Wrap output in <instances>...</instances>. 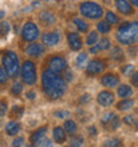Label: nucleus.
Listing matches in <instances>:
<instances>
[{
  "mask_svg": "<svg viewBox=\"0 0 138 147\" xmlns=\"http://www.w3.org/2000/svg\"><path fill=\"white\" fill-rule=\"evenodd\" d=\"M134 70V67L131 66V64H127V66L122 67V74L123 75H130V72Z\"/></svg>",
  "mask_w": 138,
  "mask_h": 147,
  "instance_id": "4c0bfd02",
  "label": "nucleus"
},
{
  "mask_svg": "<svg viewBox=\"0 0 138 147\" xmlns=\"http://www.w3.org/2000/svg\"><path fill=\"white\" fill-rule=\"evenodd\" d=\"M97 30L101 34H107V32L110 31V24L107 23L106 20L105 22H100V23L97 24Z\"/></svg>",
  "mask_w": 138,
  "mask_h": 147,
  "instance_id": "bb28decb",
  "label": "nucleus"
},
{
  "mask_svg": "<svg viewBox=\"0 0 138 147\" xmlns=\"http://www.w3.org/2000/svg\"><path fill=\"white\" fill-rule=\"evenodd\" d=\"M86 60H88V55L85 54V52H81V54H78V56L76 58V63L78 67H84L85 63H86Z\"/></svg>",
  "mask_w": 138,
  "mask_h": 147,
  "instance_id": "c85d7f7f",
  "label": "nucleus"
},
{
  "mask_svg": "<svg viewBox=\"0 0 138 147\" xmlns=\"http://www.w3.org/2000/svg\"><path fill=\"white\" fill-rule=\"evenodd\" d=\"M110 59H113V60H122L123 51L119 47H113L110 50Z\"/></svg>",
  "mask_w": 138,
  "mask_h": 147,
  "instance_id": "412c9836",
  "label": "nucleus"
},
{
  "mask_svg": "<svg viewBox=\"0 0 138 147\" xmlns=\"http://www.w3.org/2000/svg\"><path fill=\"white\" fill-rule=\"evenodd\" d=\"M133 106H134V102L131 100V99H127L126 98V99H122V100L117 105V109H118L119 111H126V110H130Z\"/></svg>",
  "mask_w": 138,
  "mask_h": 147,
  "instance_id": "6ab92c4d",
  "label": "nucleus"
},
{
  "mask_svg": "<svg viewBox=\"0 0 138 147\" xmlns=\"http://www.w3.org/2000/svg\"><path fill=\"white\" fill-rule=\"evenodd\" d=\"M45 147H52V143L50 142H45Z\"/></svg>",
  "mask_w": 138,
  "mask_h": 147,
  "instance_id": "8fccbe9b",
  "label": "nucleus"
},
{
  "mask_svg": "<svg viewBox=\"0 0 138 147\" xmlns=\"http://www.w3.org/2000/svg\"><path fill=\"white\" fill-rule=\"evenodd\" d=\"M25 96H27L28 99H31V100H32V99H34V96H36V94H34L33 91H28V92L25 94Z\"/></svg>",
  "mask_w": 138,
  "mask_h": 147,
  "instance_id": "79ce46f5",
  "label": "nucleus"
},
{
  "mask_svg": "<svg viewBox=\"0 0 138 147\" xmlns=\"http://www.w3.org/2000/svg\"><path fill=\"white\" fill-rule=\"evenodd\" d=\"M100 51V48H98V46H92V48H90V54H96V52H98Z\"/></svg>",
  "mask_w": 138,
  "mask_h": 147,
  "instance_id": "c03bdc74",
  "label": "nucleus"
},
{
  "mask_svg": "<svg viewBox=\"0 0 138 147\" xmlns=\"http://www.w3.org/2000/svg\"><path fill=\"white\" fill-rule=\"evenodd\" d=\"M135 126H137V128H138V120H137V122H135Z\"/></svg>",
  "mask_w": 138,
  "mask_h": 147,
  "instance_id": "603ef678",
  "label": "nucleus"
},
{
  "mask_svg": "<svg viewBox=\"0 0 138 147\" xmlns=\"http://www.w3.org/2000/svg\"><path fill=\"white\" fill-rule=\"evenodd\" d=\"M114 114H111V112H106V114H104L102 115V118H101V123L104 124V126H106L109 122H110L113 118H114Z\"/></svg>",
  "mask_w": 138,
  "mask_h": 147,
  "instance_id": "72a5a7b5",
  "label": "nucleus"
},
{
  "mask_svg": "<svg viewBox=\"0 0 138 147\" xmlns=\"http://www.w3.org/2000/svg\"><path fill=\"white\" fill-rule=\"evenodd\" d=\"M41 83L44 92L49 99H58L66 91V82L60 75L50 70H46L41 75Z\"/></svg>",
  "mask_w": 138,
  "mask_h": 147,
  "instance_id": "f257e3e1",
  "label": "nucleus"
},
{
  "mask_svg": "<svg viewBox=\"0 0 138 147\" xmlns=\"http://www.w3.org/2000/svg\"><path fill=\"white\" fill-rule=\"evenodd\" d=\"M21 36L25 42H34L38 36V28L37 26L32 22H28L21 28Z\"/></svg>",
  "mask_w": 138,
  "mask_h": 147,
  "instance_id": "423d86ee",
  "label": "nucleus"
},
{
  "mask_svg": "<svg viewBox=\"0 0 138 147\" xmlns=\"http://www.w3.org/2000/svg\"><path fill=\"white\" fill-rule=\"evenodd\" d=\"M97 42H98V34L97 32H90L88 35V38H86V44L89 47H92L94 44H97Z\"/></svg>",
  "mask_w": 138,
  "mask_h": 147,
  "instance_id": "a878e982",
  "label": "nucleus"
},
{
  "mask_svg": "<svg viewBox=\"0 0 138 147\" xmlns=\"http://www.w3.org/2000/svg\"><path fill=\"white\" fill-rule=\"evenodd\" d=\"M104 68H105L104 62L94 59V60H90V62L88 63V66H86V74L92 75V76H96V75H100V74L102 72Z\"/></svg>",
  "mask_w": 138,
  "mask_h": 147,
  "instance_id": "6e6552de",
  "label": "nucleus"
},
{
  "mask_svg": "<svg viewBox=\"0 0 138 147\" xmlns=\"http://www.w3.org/2000/svg\"><path fill=\"white\" fill-rule=\"evenodd\" d=\"M115 7L122 15H130L133 12V8L127 0H115Z\"/></svg>",
  "mask_w": 138,
  "mask_h": 147,
  "instance_id": "2eb2a0df",
  "label": "nucleus"
},
{
  "mask_svg": "<svg viewBox=\"0 0 138 147\" xmlns=\"http://www.w3.org/2000/svg\"><path fill=\"white\" fill-rule=\"evenodd\" d=\"M117 94H118V96L121 99H126V98L131 96V94H133V90H131L130 86L127 84H121L117 90Z\"/></svg>",
  "mask_w": 138,
  "mask_h": 147,
  "instance_id": "f3484780",
  "label": "nucleus"
},
{
  "mask_svg": "<svg viewBox=\"0 0 138 147\" xmlns=\"http://www.w3.org/2000/svg\"><path fill=\"white\" fill-rule=\"evenodd\" d=\"M119 123H121V120H119L118 116L115 115L114 118H113V119H111L110 122H109V123L105 126V127H106L107 130H111V131H113V130H117V128L119 127Z\"/></svg>",
  "mask_w": 138,
  "mask_h": 147,
  "instance_id": "393cba45",
  "label": "nucleus"
},
{
  "mask_svg": "<svg viewBox=\"0 0 138 147\" xmlns=\"http://www.w3.org/2000/svg\"><path fill=\"white\" fill-rule=\"evenodd\" d=\"M82 143H84V140L81 136H74L69 140V147H81Z\"/></svg>",
  "mask_w": 138,
  "mask_h": 147,
  "instance_id": "7c9ffc66",
  "label": "nucleus"
},
{
  "mask_svg": "<svg viewBox=\"0 0 138 147\" xmlns=\"http://www.w3.org/2000/svg\"><path fill=\"white\" fill-rule=\"evenodd\" d=\"M66 40H68V46L70 47L73 51H78L81 48V46H82L81 38L77 32H70L68 35V38H66Z\"/></svg>",
  "mask_w": 138,
  "mask_h": 147,
  "instance_id": "9d476101",
  "label": "nucleus"
},
{
  "mask_svg": "<svg viewBox=\"0 0 138 147\" xmlns=\"http://www.w3.org/2000/svg\"><path fill=\"white\" fill-rule=\"evenodd\" d=\"M25 147H34V146H33V144H27Z\"/></svg>",
  "mask_w": 138,
  "mask_h": 147,
  "instance_id": "3c124183",
  "label": "nucleus"
},
{
  "mask_svg": "<svg viewBox=\"0 0 138 147\" xmlns=\"http://www.w3.org/2000/svg\"><path fill=\"white\" fill-rule=\"evenodd\" d=\"M88 131H89V134H90V135H96V134H97V130H96V127H94V126H90Z\"/></svg>",
  "mask_w": 138,
  "mask_h": 147,
  "instance_id": "37998d69",
  "label": "nucleus"
},
{
  "mask_svg": "<svg viewBox=\"0 0 138 147\" xmlns=\"http://www.w3.org/2000/svg\"><path fill=\"white\" fill-rule=\"evenodd\" d=\"M89 99H90V96H89L88 94H85L84 96H82V98H81V99H80V102H81V103H85V102H88Z\"/></svg>",
  "mask_w": 138,
  "mask_h": 147,
  "instance_id": "a18cd8bd",
  "label": "nucleus"
},
{
  "mask_svg": "<svg viewBox=\"0 0 138 147\" xmlns=\"http://www.w3.org/2000/svg\"><path fill=\"white\" fill-rule=\"evenodd\" d=\"M24 143V138H16L13 142H12V147H21Z\"/></svg>",
  "mask_w": 138,
  "mask_h": 147,
  "instance_id": "e433bc0d",
  "label": "nucleus"
},
{
  "mask_svg": "<svg viewBox=\"0 0 138 147\" xmlns=\"http://www.w3.org/2000/svg\"><path fill=\"white\" fill-rule=\"evenodd\" d=\"M7 80H8L7 72H5L3 68H0V84H4V83H5Z\"/></svg>",
  "mask_w": 138,
  "mask_h": 147,
  "instance_id": "f704fd0d",
  "label": "nucleus"
},
{
  "mask_svg": "<svg viewBox=\"0 0 138 147\" xmlns=\"http://www.w3.org/2000/svg\"><path fill=\"white\" fill-rule=\"evenodd\" d=\"M117 40L122 44L130 46L138 42V22L123 23L117 31Z\"/></svg>",
  "mask_w": 138,
  "mask_h": 147,
  "instance_id": "f03ea898",
  "label": "nucleus"
},
{
  "mask_svg": "<svg viewBox=\"0 0 138 147\" xmlns=\"http://www.w3.org/2000/svg\"><path fill=\"white\" fill-rule=\"evenodd\" d=\"M45 135H46V127H40L37 128L36 131L33 132L31 135V142L33 146H38V144H41L45 139Z\"/></svg>",
  "mask_w": 138,
  "mask_h": 147,
  "instance_id": "9b49d317",
  "label": "nucleus"
},
{
  "mask_svg": "<svg viewBox=\"0 0 138 147\" xmlns=\"http://www.w3.org/2000/svg\"><path fill=\"white\" fill-rule=\"evenodd\" d=\"M121 146H122V142L118 138H111V139H107L104 142V147H121Z\"/></svg>",
  "mask_w": 138,
  "mask_h": 147,
  "instance_id": "b1692460",
  "label": "nucleus"
},
{
  "mask_svg": "<svg viewBox=\"0 0 138 147\" xmlns=\"http://www.w3.org/2000/svg\"><path fill=\"white\" fill-rule=\"evenodd\" d=\"M5 111H7V103L5 102H0V118L5 115Z\"/></svg>",
  "mask_w": 138,
  "mask_h": 147,
  "instance_id": "58836bf2",
  "label": "nucleus"
},
{
  "mask_svg": "<svg viewBox=\"0 0 138 147\" xmlns=\"http://www.w3.org/2000/svg\"><path fill=\"white\" fill-rule=\"evenodd\" d=\"M130 82H131V84H133V86L138 87V71L133 74V76L130 78Z\"/></svg>",
  "mask_w": 138,
  "mask_h": 147,
  "instance_id": "ea45409f",
  "label": "nucleus"
},
{
  "mask_svg": "<svg viewBox=\"0 0 138 147\" xmlns=\"http://www.w3.org/2000/svg\"><path fill=\"white\" fill-rule=\"evenodd\" d=\"M20 75H21V79L27 86H32L36 83V67H34L33 62L31 60H27V62L23 63V66L20 68Z\"/></svg>",
  "mask_w": 138,
  "mask_h": 147,
  "instance_id": "39448f33",
  "label": "nucleus"
},
{
  "mask_svg": "<svg viewBox=\"0 0 138 147\" xmlns=\"http://www.w3.org/2000/svg\"><path fill=\"white\" fill-rule=\"evenodd\" d=\"M3 67L9 78L17 76L20 72V68H21L17 55L15 52H12V51H7L3 56Z\"/></svg>",
  "mask_w": 138,
  "mask_h": 147,
  "instance_id": "7ed1b4c3",
  "label": "nucleus"
},
{
  "mask_svg": "<svg viewBox=\"0 0 138 147\" xmlns=\"http://www.w3.org/2000/svg\"><path fill=\"white\" fill-rule=\"evenodd\" d=\"M73 22H74V26H76L77 30H78L80 32H86V31H88V28H89L88 24L85 23L82 19H78V18H76V19L73 20Z\"/></svg>",
  "mask_w": 138,
  "mask_h": 147,
  "instance_id": "5701e85b",
  "label": "nucleus"
},
{
  "mask_svg": "<svg viewBox=\"0 0 138 147\" xmlns=\"http://www.w3.org/2000/svg\"><path fill=\"white\" fill-rule=\"evenodd\" d=\"M53 139L57 143H64L66 139V131L62 127H54L53 128Z\"/></svg>",
  "mask_w": 138,
  "mask_h": 147,
  "instance_id": "dca6fc26",
  "label": "nucleus"
},
{
  "mask_svg": "<svg viewBox=\"0 0 138 147\" xmlns=\"http://www.w3.org/2000/svg\"><path fill=\"white\" fill-rule=\"evenodd\" d=\"M97 102L98 105H101L102 107H109V106L113 105L114 102V95L109 91H101L98 95H97Z\"/></svg>",
  "mask_w": 138,
  "mask_h": 147,
  "instance_id": "1a4fd4ad",
  "label": "nucleus"
},
{
  "mask_svg": "<svg viewBox=\"0 0 138 147\" xmlns=\"http://www.w3.org/2000/svg\"><path fill=\"white\" fill-rule=\"evenodd\" d=\"M40 22H42L44 24H53L54 23V16L53 13H50L48 11H44L40 13Z\"/></svg>",
  "mask_w": 138,
  "mask_h": 147,
  "instance_id": "aec40b11",
  "label": "nucleus"
},
{
  "mask_svg": "<svg viewBox=\"0 0 138 147\" xmlns=\"http://www.w3.org/2000/svg\"><path fill=\"white\" fill-rule=\"evenodd\" d=\"M25 52L32 58H38V56H41L44 54V46H41L40 43H31L27 47Z\"/></svg>",
  "mask_w": 138,
  "mask_h": 147,
  "instance_id": "f8f14e48",
  "label": "nucleus"
},
{
  "mask_svg": "<svg viewBox=\"0 0 138 147\" xmlns=\"http://www.w3.org/2000/svg\"><path fill=\"white\" fill-rule=\"evenodd\" d=\"M123 122H125V123H126V124H133V123H135L134 118H133V116H131V115H127V116H125V118H123Z\"/></svg>",
  "mask_w": 138,
  "mask_h": 147,
  "instance_id": "a19ab883",
  "label": "nucleus"
},
{
  "mask_svg": "<svg viewBox=\"0 0 138 147\" xmlns=\"http://www.w3.org/2000/svg\"><path fill=\"white\" fill-rule=\"evenodd\" d=\"M54 116L58 118V119H64V118H68L69 116V112L68 111H57V112H54Z\"/></svg>",
  "mask_w": 138,
  "mask_h": 147,
  "instance_id": "c9c22d12",
  "label": "nucleus"
},
{
  "mask_svg": "<svg viewBox=\"0 0 138 147\" xmlns=\"http://www.w3.org/2000/svg\"><path fill=\"white\" fill-rule=\"evenodd\" d=\"M106 22L109 24H117L119 22V19H118V16L115 15L114 12L109 11V12H106Z\"/></svg>",
  "mask_w": 138,
  "mask_h": 147,
  "instance_id": "cd10ccee",
  "label": "nucleus"
},
{
  "mask_svg": "<svg viewBox=\"0 0 138 147\" xmlns=\"http://www.w3.org/2000/svg\"><path fill=\"white\" fill-rule=\"evenodd\" d=\"M9 23L8 22H0V36H7L9 32Z\"/></svg>",
  "mask_w": 138,
  "mask_h": 147,
  "instance_id": "c756f323",
  "label": "nucleus"
},
{
  "mask_svg": "<svg viewBox=\"0 0 138 147\" xmlns=\"http://www.w3.org/2000/svg\"><path fill=\"white\" fill-rule=\"evenodd\" d=\"M64 128H65V131L68 132L69 135H73L77 131V124L73 120H66L65 123H64Z\"/></svg>",
  "mask_w": 138,
  "mask_h": 147,
  "instance_id": "4be33fe9",
  "label": "nucleus"
},
{
  "mask_svg": "<svg viewBox=\"0 0 138 147\" xmlns=\"http://www.w3.org/2000/svg\"><path fill=\"white\" fill-rule=\"evenodd\" d=\"M80 11L88 19H100L104 13L102 7L98 5L97 3H93V1H85V3H82L80 7Z\"/></svg>",
  "mask_w": 138,
  "mask_h": 147,
  "instance_id": "20e7f679",
  "label": "nucleus"
},
{
  "mask_svg": "<svg viewBox=\"0 0 138 147\" xmlns=\"http://www.w3.org/2000/svg\"><path fill=\"white\" fill-rule=\"evenodd\" d=\"M72 72L70 71H66L65 72V80H72Z\"/></svg>",
  "mask_w": 138,
  "mask_h": 147,
  "instance_id": "49530a36",
  "label": "nucleus"
},
{
  "mask_svg": "<svg viewBox=\"0 0 138 147\" xmlns=\"http://www.w3.org/2000/svg\"><path fill=\"white\" fill-rule=\"evenodd\" d=\"M45 1H49V0H45Z\"/></svg>",
  "mask_w": 138,
  "mask_h": 147,
  "instance_id": "864d4df0",
  "label": "nucleus"
},
{
  "mask_svg": "<svg viewBox=\"0 0 138 147\" xmlns=\"http://www.w3.org/2000/svg\"><path fill=\"white\" fill-rule=\"evenodd\" d=\"M20 131V124L17 122H9L5 126V132L8 135H16Z\"/></svg>",
  "mask_w": 138,
  "mask_h": 147,
  "instance_id": "a211bd4d",
  "label": "nucleus"
},
{
  "mask_svg": "<svg viewBox=\"0 0 138 147\" xmlns=\"http://www.w3.org/2000/svg\"><path fill=\"white\" fill-rule=\"evenodd\" d=\"M101 82L107 88H114V87H117L119 84V78L115 74H106V75H104Z\"/></svg>",
  "mask_w": 138,
  "mask_h": 147,
  "instance_id": "ddd939ff",
  "label": "nucleus"
},
{
  "mask_svg": "<svg viewBox=\"0 0 138 147\" xmlns=\"http://www.w3.org/2000/svg\"><path fill=\"white\" fill-rule=\"evenodd\" d=\"M130 3L134 5V7H138V0H130Z\"/></svg>",
  "mask_w": 138,
  "mask_h": 147,
  "instance_id": "de8ad7c7",
  "label": "nucleus"
},
{
  "mask_svg": "<svg viewBox=\"0 0 138 147\" xmlns=\"http://www.w3.org/2000/svg\"><path fill=\"white\" fill-rule=\"evenodd\" d=\"M98 48H100V51H102V50H107V48H110V42H109V39H106V38H104V39H101V42H98Z\"/></svg>",
  "mask_w": 138,
  "mask_h": 147,
  "instance_id": "2f4dec72",
  "label": "nucleus"
},
{
  "mask_svg": "<svg viewBox=\"0 0 138 147\" xmlns=\"http://www.w3.org/2000/svg\"><path fill=\"white\" fill-rule=\"evenodd\" d=\"M21 91H23V86H21V83H13L12 84V88H11V92L13 94V95H19V94H21Z\"/></svg>",
  "mask_w": 138,
  "mask_h": 147,
  "instance_id": "473e14b6",
  "label": "nucleus"
},
{
  "mask_svg": "<svg viewBox=\"0 0 138 147\" xmlns=\"http://www.w3.org/2000/svg\"><path fill=\"white\" fill-rule=\"evenodd\" d=\"M48 64H49V70L56 74L61 72V71H64L66 68V60L62 56H53V58H50Z\"/></svg>",
  "mask_w": 138,
  "mask_h": 147,
  "instance_id": "0eeeda50",
  "label": "nucleus"
},
{
  "mask_svg": "<svg viewBox=\"0 0 138 147\" xmlns=\"http://www.w3.org/2000/svg\"><path fill=\"white\" fill-rule=\"evenodd\" d=\"M4 16H5V12H4V11H1V9H0V19H3Z\"/></svg>",
  "mask_w": 138,
  "mask_h": 147,
  "instance_id": "09e8293b",
  "label": "nucleus"
},
{
  "mask_svg": "<svg viewBox=\"0 0 138 147\" xmlns=\"http://www.w3.org/2000/svg\"><path fill=\"white\" fill-rule=\"evenodd\" d=\"M42 43L45 44V46H54V44H57L60 42V34L56 31L53 32H46L42 35Z\"/></svg>",
  "mask_w": 138,
  "mask_h": 147,
  "instance_id": "4468645a",
  "label": "nucleus"
}]
</instances>
